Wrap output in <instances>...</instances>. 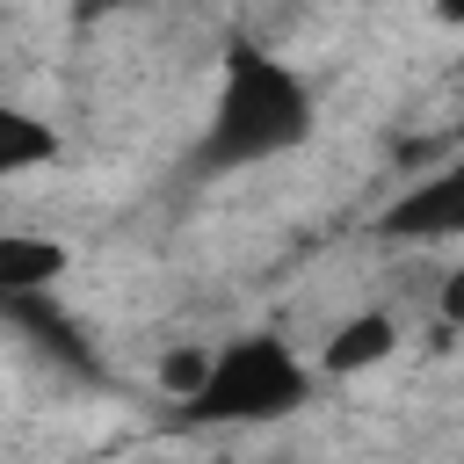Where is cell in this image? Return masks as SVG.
<instances>
[{
  "label": "cell",
  "instance_id": "obj_3",
  "mask_svg": "<svg viewBox=\"0 0 464 464\" xmlns=\"http://www.w3.org/2000/svg\"><path fill=\"white\" fill-rule=\"evenodd\" d=\"M384 232L392 239H464V167L428 174L420 188H406L384 210Z\"/></svg>",
  "mask_w": 464,
  "mask_h": 464
},
{
  "label": "cell",
  "instance_id": "obj_1",
  "mask_svg": "<svg viewBox=\"0 0 464 464\" xmlns=\"http://www.w3.org/2000/svg\"><path fill=\"white\" fill-rule=\"evenodd\" d=\"M304 138H312V87L283 58L232 44L225 51V94H218L210 138H203V167H254V160H276Z\"/></svg>",
  "mask_w": 464,
  "mask_h": 464
},
{
  "label": "cell",
  "instance_id": "obj_2",
  "mask_svg": "<svg viewBox=\"0 0 464 464\" xmlns=\"http://www.w3.org/2000/svg\"><path fill=\"white\" fill-rule=\"evenodd\" d=\"M304 370L276 334H239L225 348H210V377L188 399L196 420H276L304 406Z\"/></svg>",
  "mask_w": 464,
  "mask_h": 464
},
{
  "label": "cell",
  "instance_id": "obj_7",
  "mask_svg": "<svg viewBox=\"0 0 464 464\" xmlns=\"http://www.w3.org/2000/svg\"><path fill=\"white\" fill-rule=\"evenodd\" d=\"M442 319H450V326H464V268H450V276H442Z\"/></svg>",
  "mask_w": 464,
  "mask_h": 464
},
{
  "label": "cell",
  "instance_id": "obj_6",
  "mask_svg": "<svg viewBox=\"0 0 464 464\" xmlns=\"http://www.w3.org/2000/svg\"><path fill=\"white\" fill-rule=\"evenodd\" d=\"M203 377H210V355H203V348H174V355L160 362V384H167L174 399H196Z\"/></svg>",
  "mask_w": 464,
  "mask_h": 464
},
{
  "label": "cell",
  "instance_id": "obj_5",
  "mask_svg": "<svg viewBox=\"0 0 464 464\" xmlns=\"http://www.w3.org/2000/svg\"><path fill=\"white\" fill-rule=\"evenodd\" d=\"M44 160H58V130H51L44 116L0 102V174H29V167H44Z\"/></svg>",
  "mask_w": 464,
  "mask_h": 464
},
{
  "label": "cell",
  "instance_id": "obj_4",
  "mask_svg": "<svg viewBox=\"0 0 464 464\" xmlns=\"http://www.w3.org/2000/svg\"><path fill=\"white\" fill-rule=\"evenodd\" d=\"M392 348H399V326H392L384 312H362V319H348V326L326 334V355H319V362H326L334 377H348V370H377Z\"/></svg>",
  "mask_w": 464,
  "mask_h": 464
},
{
  "label": "cell",
  "instance_id": "obj_8",
  "mask_svg": "<svg viewBox=\"0 0 464 464\" xmlns=\"http://www.w3.org/2000/svg\"><path fill=\"white\" fill-rule=\"evenodd\" d=\"M435 14L442 22H464V0H435Z\"/></svg>",
  "mask_w": 464,
  "mask_h": 464
}]
</instances>
